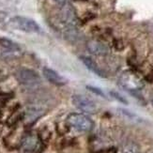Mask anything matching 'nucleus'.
<instances>
[{
    "label": "nucleus",
    "mask_w": 153,
    "mask_h": 153,
    "mask_svg": "<svg viewBox=\"0 0 153 153\" xmlns=\"http://www.w3.org/2000/svg\"><path fill=\"white\" fill-rule=\"evenodd\" d=\"M151 103H152V105H153V96L151 97Z\"/></svg>",
    "instance_id": "nucleus-17"
},
{
    "label": "nucleus",
    "mask_w": 153,
    "mask_h": 153,
    "mask_svg": "<svg viewBox=\"0 0 153 153\" xmlns=\"http://www.w3.org/2000/svg\"><path fill=\"white\" fill-rule=\"evenodd\" d=\"M118 112L120 113V114L125 117L126 118L130 119V120L131 121H134V122H142V118L140 117H138L136 114H134V113H132L127 109H122V108H119L118 109Z\"/></svg>",
    "instance_id": "nucleus-12"
},
{
    "label": "nucleus",
    "mask_w": 153,
    "mask_h": 153,
    "mask_svg": "<svg viewBox=\"0 0 153 153\" xmlns=\"http://www.w3.org/2000/svg\"><path fill=\"white\" fill-rule=\"evenodd\" d=\"M42 74L48 82L54 84L56 85H64L67 84V80H66L65 77H63L61 74H59L56 71L53 70L51 68L44 67L42 69Z\"/></svg>",
    "instance_id": "nucleus-7"
},
{
    "label": "nucleus",
    "mask_w": 153,
    "mask_h": 153,
    "mask_svg": "<svg viewBox=\"0 0 153 153\" xmlns=\"http://www.w3.org/2000/svg\"><path fill=\"white\" fill-rule=\"evenodd\" d=\"M55 1H56L57 4H59V5L64 6V5H66V4H68L69 0H55Z\"/></svg>",
    "instance_id": "nucleus-16"
},
{
    "label": "nucleus",
    "mask_w": 153,
    "mask_h": 153,
    "mask_svg": "<svg viewBox=\"0 0 153 153\" xmlns=\"http://www.w3.org/2000/svg\"><path fill=\"white\" fill-rule=\"evenodd\" d=\"M17 81L25 86H35L41 82V76L37 71L27 68H20L15 71Z\"/></svg>",
    "instance_id": "nucleus-3"
},
{
    "label": "nucleus",
    "mask_w": 153,
    "mask_h": 153,
    "mask_svg": "<svg viewBox=\"0 0 153 153\" xmlns=\"http://www.w3.org/2000/svg\"><path fill=\"white\" fill-rule=\"evenodd\" d=\"M61 20L66 27H76L77 17L75 11L71 6L66 4L61 10Z\"/></svg>",
    "instance_id": "nucleus-6"
},
{
    "label": "nucleus",
    "mask_w": 153,
    "mask_h": 153,
    "mask_svg": "<svg viewBox=\"0 0 153 153\" xmlns=\"http://www.w3.org/2000/svg\"><path fill=\"white\" fill-rule=\"evenodd\" d=\"M67 122L71 128L78 131H89L93 128V121L84 114L80 113H71L67 117Z\"/></svg>",
    "instance_id": "nucleus-2"
},
{
    "label": "nucleus",
    "mask_w": 153,
    "mask_h": 153,
    "mask_svg": "<svg viewBox=\"0 0 153 153\" xmlns=\"http://www.w3.org/2000/svg\"><path fill=\"white\" fill-rule=\"evenodd\" d=\"M124 153H138V149L134 145H129L124 149Z\"/></svg>",
    "instance_id": "nucleus-15"
},
{
    "label": "nucleus",
    "mask_w": 153,
    "mask_h": 153,
    "mask_svg": "<svg viewBox=\"0 0 153 153\" xmlns=\"http://www.w3.org/2000/svg\"><path fill=\"white\" fill-rule=\"evenodd\" d=\"M80 59H81V61L83 62V64L85 66L86 68H88L90 71H92L93 74L100 76V77H102V78H105L106 75L104 74V72L102 71V69L99 67L97 65V63L93 60L92 58L90 57H88V56H80Z\"/></svg>",
    "instance_id": "nucleus-9"
},
{
    "label": "nucleus",
    "mask_w": 153,
    "mask_h": 153,
    "mask_svg": "<svg viewBox=\"0 0 153 153\" xmlns=\"http://www.w3.org/2000/svg\"><path fill=\"white\" fill-rule=\"evenodd\" d=\"M9 25L13 29L25 33H39L41 31V27L35 20L25 16H14L10 18Z\"/></svg>",
    "instance_id": "nucleus-1"
},
{
    "label": "nucleus",
    "mask_w": 153,
    "mask_h": 153,
    "mask_svg": "<svg viewBox=\"0 0 153 153\" xmlns=\"http://www.w3.org/2000/svg\"><path fill=\"white\" fill-rule=\"evenodd\" d=\"M71 102L77 109L86 114H94L98 109L94 101L82 94H74L71 97Z\"/></svg>",
    "instance_id": "nucleus-5"
},
{
    "label": "nucleus",
    "mask_w": 153,
    "mask_h": 153,
    "mask_svg": "<svg viewBox=\"0 0 153 153\" xmlns=\"http://www.w3.org/2000/svg\"><path fill=\"white\" fill-rule=\"evenodd\" d=\"M86 88H88L89 91H91L92 93H94V94L100 96V97H102V98H106L105 94L103 93V91L101 89L97 88V86H93V85H86Z\"/></svg>",
    "instance_id": "nucleus-13"
},
{
    "label": "nucleus",
    "mask_w": 153,
    "mask_h": 153,
    "mask_svg": "<svg viewBox=\"0 0 153 153\" xmlns=\"http://www.w3.org/2000/svg\"><path fill=\"white\" fill-rule=\"evenodd\" d=\"M110 94H111V96L113 97V98H115L117 101H118V102H122V103H124V104H128V101L126 100L123 96H121L119 93H117V92H116V91H111L110 92Z\"/></svg>",
    "instance_id": "nucleus-14"
},
{
    "label": "nucleus",
    "mask_w": 153,
    "mask_h": 153,
    "mask_svg": "<svg viewBox=\"0 0 153 153\" xmlns=\"http://www.w3.org/2000/svg\"><path fill=\"white\" fill-rule=\"evenodd\" d=\"M119 85L130 92L138 91L143 88L144 83L137 74L132 71H125L119 77Z\"/></svg>",
    "instance_id": "nucleus-4"
},
{
    "label": "nucleus",
    "mask_w": 153,
    "mask_h": 153,
    "mask_svg": "<svg viewBox=\"0 0 153 153\" xmlns=\"http://www.w3.org/2000/svg\"><path fill=\"white\" fill-rule=\"evenodd\" d=\"M0 45L10 51H18L20 49L19 45L16 42L7 38H0Z\"/></svg>",
    "instance_id": "nucleus-11"
},
{
    "label": "nucleus",
    "mask_w": 153,
    "mask_h": 153,
    "mask_svg": "<svg viewBox=\"0 0 153 153\" xmlns=\"http://www.w3.org/2000/svg\"><path fill=\"white\" fill-rule=\"evenodd\" d=\"M39 145V140L35 135H28L25 139L23 143V147L25 150L27 151H33L35 150Z\"/></svg>",
    "instance_id": "nucleus-10"
},
{
    "label": "nucleus",
    "mask_w": 153,
    "mask_h": 153,
    "mask_svg": "<svg viewBox=\"0 0 153 153\" xmlns=\"http://www.w3.org/2000/svg\"><path fill=\"white\" fill-rule=\"evenodd\" d=\"M86 48L90 54L94 56H105L109 53V48L105 43L92 39L86 43Z\"/></svg>",
    "instance_id": "nucleus-8"
}]
</instances>
